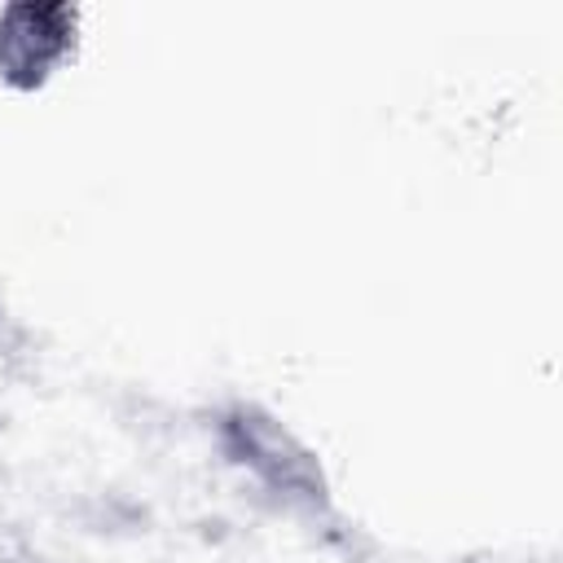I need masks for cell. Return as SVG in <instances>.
<instances>
[{
	"label": "cell",
	"mask_w": 563,
	"mask_h": 563,
	"mask_svg": "<svg viewBox=\"0 0 563 563\" xmlns=\"http://www.w3.org/2000/svg\"><path fill=\"white\" fill-rule=\"evenodd\" d=\"M75 48V13L66 4H13L0 13V79L40 88Z\"/></svg>",
	"instance_id": "7a4b0ae2"
},
{
	"label": "cell",
	"mask_w": 563,
	"mask_h": 563,
	"mask_svg": "<svg viewBox=\"0 0 563 563\" xmlns=\"http://www.w3.org/2000/svg\"><path fill=\"white\" fill-rule=\"evenodd\" d=\"M224 453L233 466H242L268 497L286 501H317L321 497V471L317 457L264 409L238 405L224 418Z\"/></svg>",
	"instance_id": "6da1fadb"
}]
</instances>
